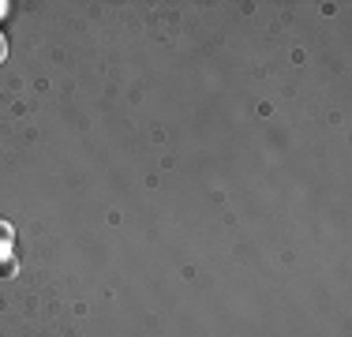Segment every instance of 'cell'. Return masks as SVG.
<instances>
[{
	"instance_id": "cell-1",
	"label": "cell",
	"mask_w": 352,
	"mask_h": 337,
	"mask_svg": "<svg viewBox=\"0 0 352 337\" xmlns=\"http://www.w3.org/2000/svg\"><path fill=\"white\" fill-rule=\"evenodd\" d=\"M8 240H12V229H8L4 221H0V248H8Z\"/></svg>"
},
{
	"instance_id": "cell-2",
	"label": "cell",
	"mask_w": 352,
	"mask_h": 337,
	"mask_svg": "<svg viewBox=\"0 0 352 337\" xmlns=\"http://www.w3.org/2000/svg\"><path fill=\"white\" fill-rule=\"evenodd\" d=\"M4 56H8V41L0 38V64H4Z\"/></svg>"
},
{
	"instance_id": "cell-3",
	"label": "cell",
	"mask_w": 352,
	"mask_h": 337,
	"mask_svg": "<svg viewBox=\"0 0 352 337\" xmlns=\"http://www.w3.org/2000/svg\"><path fill=\"white\" fill-rule=\"evenodd\" d=\"M4 12H8V4H4V0H0V19H4Z\"/></svg>"
}]
</instances>
